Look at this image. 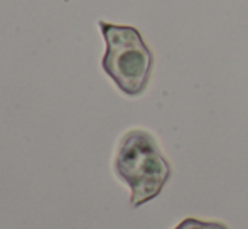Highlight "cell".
I'll return each instance as SVG.
<instances>
[{"mask_svg":"<svg viewBox=\"0 0 248 229\" xmlns=\"http://www.w3.org/2000/svg\"><path fill=\"white\" fill-rule=\"evenodd\" d=\"M115 172L130 187V204L139 207L162 192L172 169L155 138L135 128L122 137L115 155Z\"/></svg>","mask_w":248,"mask_h":229,"instance_id":"6da1fadb","label":"cell"},{"mask_svg":"<svg viewBox=\"0 0 248 229\" xmlns=\"http://www.w3.org/2000/svg\"><path fill=\"white\" fill-rule=\"evenodd\" d=\"M107 53L101 68L124 95L139 96L145 91L154 66L152 51L142 34L132 26H115L100 20Z\"/></svg>","mask_w":248,"mask_h":229,"instance_id":"7a4b0ae2","label":"cell"},{"mask_svg":"<svg viewBox=\"0 0 248 229\" xmlns=\"http://www.w3.org/2000/svg\"><path fill=\"white\" fill-rule=\"evenodd\" d=\"M174 229H228L223 223H208V221H198V219H184L179 226Z\"/></svg>","mask_w":248,"mask_h":229,"instance_id":"3957f363","label":"cell"}]
</instances>
